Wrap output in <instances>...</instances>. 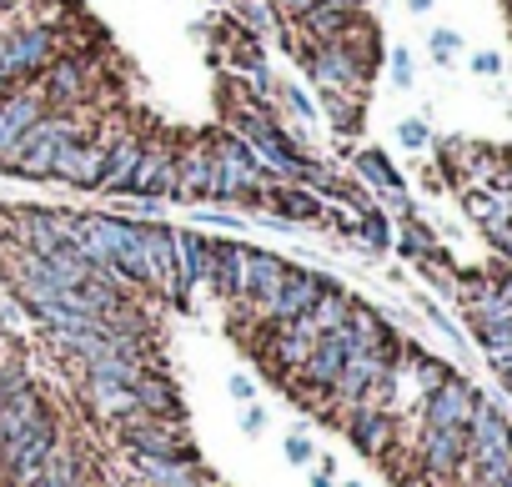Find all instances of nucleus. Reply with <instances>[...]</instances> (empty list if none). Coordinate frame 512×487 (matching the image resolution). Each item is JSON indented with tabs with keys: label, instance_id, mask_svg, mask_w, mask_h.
<instances>
[{
	"label": "nucleus",
	"instance_id": "1",
	"mask_svg": "<svg viewBox=\"0 0 512 487\" xmlns=\"http://www.w3.org/2000/svg\"><path fill=\"white\" fill-rule=\"evenodd\" d=\"M211 156H216V196L211 201H236V206H267V186H272V171L262 161L246 136H236L231 126L226 131H211Z\"/></svg>",
	"mask_w": 512,
	"mask_h": 487
},
{
	"label": "nucleus",
	"instance_id": "2",
	"mask_svg": "<svg viewBox=\"0 0 512 487\" xmlns=\"http://www.w3.org/2000/svg\"><path fill=\"white\" fill-rule=\"evenodd\" d=\"M76 136H86V111H76V106H51V111L21 136V146L11 151V161L0 166V171H6V176H26V181H46L51 166H56V156H61V146L76 141Z\"/></svg>",
	"mask_w": 512,
	"mask_h": 487
},
{
	"label": "nucleus",
	"instance_id": "3",
	"mask_svg": "<svg viewBox=\"0 0 512 487\" xmlns=\"http://www.w3.org/2000/svg\"><path fill=\"white\" fill-rule=\"evenodd\" d=\"M91 51H101V46H71V51H61L31 86L46 96V106H81L86 96H91V86H96V61H91Z\"/></svg>",
	"mask_w": 512,
	"mask_h": 487
},
{
	"label": "nucleus",
	"instance_id": "4",
	"mask_svg": "<svg viewBox=\"0 0 512 487\" xmlns=\"http://www.w3.org/2000/svg\"><path fill=\"white\" fill-rule=\"evenodd\" d=\"M141 262H146V292H161L186 312L191 297L181 292V277H176V226L141 216Z\"/></svg>",
	"mask_w": 512,
	"mask_h": 487
},
{
	"label": "nucleus",
	"instance_id": "5",
	"mask_svg": "<svg viewBox=\"0 0 512 487\" xmlns=\"http://www.w3.org/2000/svg\"><path fill=\"white\" fill-rule=\"evenodd\" d=\"M116 131L121 126H111L106 136H91V126H86V136H76V141L61 146V156H56V166H51L46 181H61L71 191H96L101 186V166H106V146H111Z\"/></svg>",
	"mask_w": 512,
	"mask_h": 487
},
{
	"label": "nucleus",
	"instance_id": "6",
	"mask_svg": "<svg viewBox=\"0 0 512 487\" xmlns=\"http://www.w3.org/2000/svg\"><path fill=\"white\" fill-rule=\"evenodd\" d=\"M126 196H141V201H156V196H176V141L151 131L146 146H141V161L126 181Z\"/></svg>",
	"mask_w": 512,
	"mask_h": 487
},
{
	"label": "nucleus",
	"instance_id": "7",
	"mask_svg": "<svg viewBox=\"0 0 512 487\" xmlns=\"http://www.w3.org/2000/svg\"><path fill=\"white\" fill-rule=\"evenodd\" d=\"M287 272H292V262H287V257L262 252V247H246V287H241V302H236V307H246L256 322H262V312H267V307H272V297L282 292Z\"/></svg>",
	"mask_w": 512,
	"mask_h": 487
},
{
	"label": "nucleus",
	"instance_id": "8",
	"mask_svg": "<svg viewBox=\"0 0 512 487\" xmlns=\"http://www.w3.org/2000/svg\"><path fill=\"white\" fill-rule=\"evenodd\" d=\"M332 277H322V272H312V267H292L287 272V282H282V292L272 297V307L262 312V327L267 332H277V327H292L317 297H322V287H327Z\"/></svg>",
	"mask_w": 512,
	"mask_h": 487
},
{
	"label": "nucleus",
	"instance_id": "9",
	"mask_svg": "<svg viewBox=\"0 0 512 487\" xmlns=\"http://www.w3.org/2000/svg\"><path fill=\"white\" fill-rule=\"evenodd\" d=\"M216 196V156L211 141H176V201H206Z\"/></svg>",
	"mask_w": 512,
	"mask_h": 487
},
{
	"label": "nucleus",
	"instance_id": "10",
	"mask_svg": "<svg viewBox=\"0 0 512 487\" xmlns=\"http://www.w3.org/2000/svg\"><path fill=\"white\" fill-rule=\"evenodd\" d=\"M206 287L221 297V302H241V287H246V241L241 236H211V272H206Z\"/></svg>",
	"mask_w": 512,
	"mask_h": 487
},
{
	"label": "nucleus",
	"instance_id": "11",
	"mask_svg": "<svg viewBox=\"0 0 512 487\" xmlns=\"http://www.w3.org/2000/svg\"><path fill=\"white\" fill-rule=\"evenodd\" d=\"M417 457H422L432 482L457 477L462 462H467V427H427L422 442H417Z\"/></svg>",
	"mask_w": 512,
	"mask_h": 487
},
{
	"label": "nucleus",
	"instance_id": "12",
	"mask_svg": "<svg viewBox=\"0 0 512 487\" xmlns=\"http://www.w3.org/2000/svg\"><path fill=\"white\" fill-rule=\"evenodd\" d=\"M472 407H477V392H472L462 377H452V372L422 397L427 427H467V422H472Z\"/></svg>",
	"mask_w": 512,
	"mask_h": 487
},
{
	"label": "nucleus",
	"instance_id": "13",
	"mask_svg": "<svg viewBox=\"0 0 512 487\" xmlns=\"http://www.w3.org/2000/svg\"><path fill=\"white\" fill-rule=\"evenodd\" d=\"M347 437H352L357 452H367V457H387V447H392V437H397V417H392V407L357 402V407L347 412Z\"/></svg>",
	"mask_w": 512,
	"mask_h": 487
},
{
	"label": "nucleus",
	"instance_id": "14",
	"mask_svg": "<svg viewBox=\"0 0 512 487\" xmlns=\"http://www.w3.org/2000/svg\"><path fill=\"white\" fill-rule=\"evenodd\" d=\"M141 146H146V131H131V126H121L116 136H111V146H106V166H101V196H126V181H131V171H136V161H141Z\"/></svg>",
	"mask_w": 512,
	"mask_h": 487
},
{
	"label": "nucleus",
	"instance_id": "15",
	"mask_svg": "<svg viewBox=\"0 0 512 487\" xmlns=\"http://www.w3.org/2000/svg\"><path fill=\"white\" fill-rule=\"evenodd\" d=\"M267 206H272V216H282L292 226H317L327 201L312 186H302V181H272L267 186Z\"/></svg>",
	"mask_w": 512,
	"mask_h": 487
},
{
	"label": "nucleus",
	"instance_id": "16",
	"mask_svg": "<svg viewBox=\"0 0 512 487\" xmlns=\"http://www.w3.org/2000/svg\"><path fill=\"white\" fill-rule=\"evenodd\" d=\"M352 302H357V297H352L342 282H327V287H322V297H317V302L292 322V327H297V332H307V337H327V332H337V327L347 322Z\"/></svg>",
	"mask_w": 512,
	"mask_h": 487
},
{
	"label": "nucleus",
	"instance_id": "17",
	"mask_svg": "<svg viewBox=\"0 0 512 487\" xmlns=\"http://www.w3.org/2000/svg\"><path fill=\"white\" fill-rule=\"evenodd\" d=\"M206 272H211V236H201L196 226H176V277H181V292L206 287Z\"/></svg>",
	"mask_w": 512,
	"mask_h": 487
},
{
	"label": "nucleus",
	"instance_id": "18",
	"mask_svg": "<svg viewBox=\"0 0 512 487\" xmlns=\"http://www.w3.org/2000/svg\"><path fill=\"white\" fill-rule=\"evenodd\" d=\"M86 382V377H81ZM86 402L116 427V422H126V417H136V412H146L141 407V397H136V387H121V382H86Z\"/></svg>",
	"mask_w": 512,
	"mask_h": 487
},
{
	"label": "nucleus",
	"instance_id": "19",
	"mask_svg": "<svg viewBox=\"0 0 512 487\" xmlns=\"http://www.w3.org/2000/svg\"><path fill=\"white\" fill-rule=\"evenodd\" d=\"M317 101H322V111L332 116V131H337V136H357V131H362V96L317 86Z\"/></svg>",
	"mask_w": 512,
	"mask_h": 487
},
{
	"label": "nucleus",
	"instance_id": "20",
	"mask_svg": "<svg viewBox=\"0 0 512 487\" xmlns=\"http://www.w3.org/2000/svg\"><path fill=\"white\" fill-rule=\"evenodd\" d=\"M352 166H357V176L362 181H372L377 191H387V196H402V176H397V166L377 151V146H362L357 156H352Z\"/></svg>",
	"mask_w": 512,
	"mask_h": 487
},
{
	"label": "nucleus",
	"instance_id": "21",
	"mask_svg": "<svg viewBox=\"0 0 512 487\" xmlns=\"http://www.w3.org/2000/svg\"><path fill=\"white\" fill-rule=\"evenodd\" d=\"M236 21H241V31H251V36H277V31H282V16L267 6V0H236Z\"/></svg>",
	"mask_w": 512,
	"mask_h": 487
},
{
	"label": "nucleus",
	"instance_id": "22",
	"mask_svg": "<svg viewBox=\"0 0 512 487\" xmlns=\"http://www.w3.org/2000/svg\"><path fill=\"white\" fill-rule=\"evenodd\" d=\"M352 236L362 241V252H387V247H392V226H387V216H382L377 206L357 216V231H352Z\"/></svg>",
	"mask_w": 512,
	"mask_h": 487
},
{
	"label": "nucleus",
	"instance_id": "23",
	"mask_svg": "<svg viewBox=\"0 0 512 487\" xmlns=\"http://www.w3.org/2000/svg\"><path fill=\"white\" fill-rule=\"evenodd\" d=\"M397 252L402 257H437V241H432V231L422 226V221H402V231H397Z\"/></svg>",
	"mask_w": 512,
	"mask_h": 487
},
{
	"label": "nucleus",
	"instance_id": "24",
	"mask_svg": "<svg viewBox=\"0 0 512 487\" xmlns=\"http://www.w3.org/2000/svg\"><path fill=\"white\" fill-rule=\"evenodd\" d=\"M272 96H277V101H282V106H287L297 121H317V101H312L302 86H287V81H277V86H272Z\"/></svg>",
	"mask_w": 512,
	"mask_h": 487
},
{
	"label": "nucleus",
	"instance_id": "25",
	"mask_svg": "<svg viewBox=\"0 0 512 487\" xmlns=\"http://www.w3.org/2000/svg\"><path fill=\"white\" fill-rule=\"evenodd\" d=\"M427 46H432V61H437V66H452L457 51H462V36H457V31H432Z\"/></svg>",
	"mask_w": 512,
	"mask_h": 487
},
{
	"label": "nucleus",
	"instance_id": "26",
	"mask_svg": "<svg viewBox=\"0 0 512 487\" xmlns=\"http://www.w3.org/2000/svg\"><path fill=\"white\" fill-rule=\"evenodd\" d=\"M397 136H402V146H407V151H422V146L432 141V131H427V121H422V116H407V121L397 126Z\"/></svg>",
	"mask_w": 512,
	"mask_h": 487
},
{
	"label": "nucleus",
	"instance_id": "27",
	"mask_svg": "<svg viewBox=\"0 0 512 487\" xmlns=\"http://www.w3.org/2000/svg\"><path fill=\"white\" fill-rule=\"evenodd\" d=\"M387 66H392V81H397V91H412V56H407L402 46L387 56Z\"/></svg>",
	"mask_w": 512,
	"mask_h": 487
},
{
	"label": "nucleus",
	"instance_id": "28",
	"mask_svg": "<svg viewBox=\"0 0 512 487\" xmlns=\"http://www.w3.org/2000/svg\"><path fill=\"white\" fill-rule=\"evenodd\" d=\"M201 221H211V226H221V231H231V236H241V231H246V221H241V216H231V211H201Z\"/></svg>",
	"mask_w": 512,
	"mask_h": 487
},
{
	"label": "nucleus",
	"instance_id": "29",
	"mask_svg": "<svg viewBox=\"0 0 512 487\" xmlns=\"http://www.w3.org/2000/svg\"><path fill=\"white\" fill-rule=\"evenodd\" d=\"M287 457H292L297 467H307V462H312V437H307V432H297V437H287Z\"/></svg>",
	"mask_w": 512,
	"mask_h": 487
},
{
	"label": "nucleus",
	"instance_id": "30",
	"mask_svg": "<svg viewBox=\"0 0 512 487\" xmlns=\"http://www.w3.org/2000/svg\"><path fill=\"white\" fill-rule=\"evenodd\" d=\"M226 387H231V397H236V402H256V382H251L246 372H236Z\"/></svg>",
	"mask_w": 512,
	"mask_h": 487
},
{
	"label": "nucleus",
	"instance_id": "31",
	"mask_svg": "<svg viewBox=\"0 0 512 487\" xmlns=\"http://www.w3.org/2000/svg\"><path fill=\"white\" fill-rule=\"evenodd\" d=\"M332 477H337V462H332V457H322V462H317V472H312V487H332Z\"/></svg>",
	"mask_w": 512,
	"mask_h": 487
},
{
	"label": "nucleus",
	"instance_id": "32",
	"mask_svg": "<svg viewBox=\"0 0 512 487\" xmlns=\"http://www.w3.org/2000/svg\"><path fill=\"white\" fill-rule=\"evenodd\" d=\"M241 427H246V432H262V427H267V412L246 402V417H241Z\"/></svg>",
	"mask_w": 512,
	"mask_h": 487
},
{
	"label": "nucleus",
	"instance_id": "33",
	"mask_svg": "<svg viewBox=\"0 0 512 487\" xmlns=\"http://www.w3.org/2000/svg\"><path fill=\"white\" fill-rule=\"evenodd\" d=\"M472 71H482V76H497V71H502V61H497L492 51H482V56H472Z\"/></svg>",
	"mask_w": 512,
	"mask_h": 487
},
{
	"label": "nucleus",
	"instance_id": "34",
	"mask_svg": "<svg viewBox=\"0 0 512 487\" xmlns=\"http://www.w3.org/2000/svg\"><path fill=\"white\" fill-rule=\"evenodd\" d=\"M407 11H412V16H427V11H432V0H407Z\"/></svg>",
	"mask_w": 512,
	"mask_h": 487
},
{
	"label": "nucleus",
	"instance_id": "35",
	"mask_svg": "<svg viewBox=\"0 0 512 487\" xmlns=\"http://www.w3.org/2000/svg\"><path fill=\"white\" fill-rule=\"evenodd\" d=\"M191 487H226V482H216V477H206V472H201V477H196Z\"/></svg>",
	"mask_w": 512,
	"mask_h": 487
},
{
	"label": "nucleus",
	"instance_id": "36",
	"mask_svg": "<svg viewBox=\"0 0 512 487\" xmlns=\"http://www.w3.org/2000/svg\"><path fill=\"white\" fill-rule=\"evenodd\" d=\"M16 11V0H0V16H11Z\"/></svg>",
	"mask_w": 512,
	"mask_h": 487
},
{
	"label": "nucleus",
	"instance_id": "37",
	"mask_svg": "<svg viewBox=\"0 0 512 487\" xmlns=\"http://www.w3.org/2000/svg\"><path fill=\"white\" fill-rule=\"evenodd\" d=\"M26 6H36V0H16V11H26Z\"/></svg>",
	"mask_w": 512,
	"mask_h": 487
}]
</instances>
